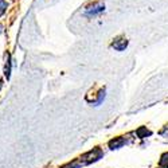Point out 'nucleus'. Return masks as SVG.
Returning a JSON list of instances; mask_svg holds the SVG:
<instances>
[{
    "mask_svg": "<svg viewBox=\"0 0 168 168\" xmlns=\"http://www.w3.org/2000/svg\"><path fill=\"white\" fill-rule=\"evenodd\" d=\"M7 7V4H5L4 2H3V0H0V15L3 14V11H4V8Z\"/></svg>",
    "mask_w": 168,
    "mask_h": 168,
    "instance_id": "1",
    "label": "nucleus"
}]
</instances>
